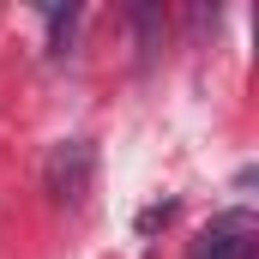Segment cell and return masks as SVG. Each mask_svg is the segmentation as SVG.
I'll use <instances>...</instances> for the list:
<instances>
[{
	"instance_id": "obj_2",
	"label": "cell",
	"mask_w": 259,
	"mask_h": 259,
	"mask_svg": "<svg viewBox=\"0 0 259 259\" xmlns=\"http://www.w3.org/2000/svg\"><path fill=\"white\" fill-rule=\"evenodd\" d=\"M259 253V223L247 211H223L199 229V241L187 247V259H253Z\"/></svg>"
},
{
	"instance_id": "obj_1",
	"label": "cell",
	"mask_w": 259,
	"mask_h": 259,
	"mask_svg": "<svg viewBox=\"0 0 259 259\" xmlns=\"http://www.w3.org/2000/svg\"><path fill=\"white\" fill-rule=\"evenodd\" d=\"M91 175H97L91 139H61V145L49 151V163H42V187H49V199H55L61 211H78V205H84Z\"/></svg>"
},
{
	"instance_id": "obj_3",
	"label": "cell",
	"mask_w": 259,
	"mask_h": 259,
	"mask_svg": "<svg viewBox=\"0 0 259 259\" xmlns=\"http://www.w3.org/2000/svg\"><path fill=\"white\" fill-rule=\"evenodd\" d=\"M72 24H78V6H55V12H49V55H66Z\"/></svg>"
}]
</instances>
